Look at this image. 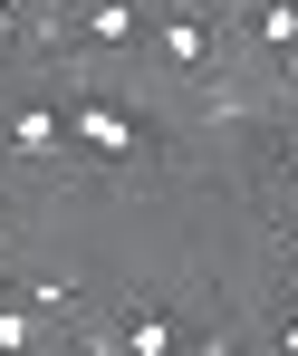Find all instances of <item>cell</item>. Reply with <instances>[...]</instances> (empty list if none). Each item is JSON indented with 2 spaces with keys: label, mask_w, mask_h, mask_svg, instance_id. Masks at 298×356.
I'll return each mask as SVG.
<instances>
[{
  "label": "cell",
  "mask_w": 298,
  "mask_h": 356,
  "mask_svg": "<svg viewBox=\"0 0 298 356\" xmlns=\"http://www.w3.org/2000/svg\"><path fill=\"white\" fill-rule=\"evenodd\" d=\"M67 145H77L87 164H144V154H154V125L135 116V106H116L106 87H77V97H67Z\"/></svg>",
  "instance_id": "cell-1"
},
{
  "label": "cell",
  "mask_w": 298,
  "mask_h": 356,
  "mask_svg": "<svg viewBox=\"0 0 298 356\" xmlns=\"http://www.w3.org/2000/svg\"><path fill=\"white\" fill-rule=\"evenodd\" d=\"M279 77H289V87H298V49H289V58H279Z\"/></svg>",
  "instance_id": "cell-9"
},
{
  "label": "cell",
  "mask_w": 298,
  "mask_h": 356,
  "mask_svg": "<svg viewBox=\"0 0 298 356\" xmlns=\"http://www.w3.org/2000/svg\"><path fill=\"white\" fill-rule=\"evenodd\" d=\"M10 29H19V0H0V39H10Z\"/></svg>",
  "instance_id": "cell-8"
},
{
  "label": "cell",
  "mask_w": 298,
  "mask_h": 356,
  "mask_svg": "<svg viewBox=\"0 0 298 356\" xmlns=\"http://www.w3.org/2000/svg\"><path fill=\"white\" fill-rule=\"evenodd\" d=\"M67 39H77V49H144V0H77V10H67L58 19Z\"/></svg>",
  "instance_id": "cell-2"
},
{
  "label": "cell",
  "mask_w": 298,
  "mask_h": 356,
  "mask_svg": "<svg viewBox=\"0 0 298 356\" xmlns=\"http://www.w3.org/2000/svg\"><path fill=\"white\" fill-rule=\"evenodd\" d=\"M116 347H125V356H183V347H192V327H183L174 308H154V298H135V308L116 318Z\"/></svg>",
  "instance_id": "cell-4"
},
{
  "label": "cell",
  "mask_w": 298,
  "mask_h": 356,
  "mask_svg": "<svg viewBox=\"0 0 298 356\" xmlns=\"http://www.w3.org/2000/svg\"><path fill=\"white\" fill-rule=\"evenodd\" d=\"M260 49H298V0H260Z\"/></svg>",
  "instance_id": "cell-6"
},
{
  "label": "cell",
  "mask_w": 298,
  "mask_h": 356,
  "mask_svg": "<svg viewBox=\"0 0 298 356\" xmlns=\"http://www.w3.org/2000/svg\"><path fill=\"white\" fill-rule=\"evenodd\" d=\"M0 154H19V164H67L77 145H67V106H10L0 116Z\"/></svg>",
  "instance_id": "cell-3"
},
{
  "label": "cell",
  "mask_w": 298,
  "mask_h": 356,
  "mask_svg": "<svg viewBox=\"0 0 298 356\" xmlns=\"http://www.w3.org/2000/svg\"><path fill=\"white\" fill-rule=\"evenodd\" d=\"M39 327H49V318H39V308H29V298H0V356H19V347H39Z\"/></svg>",
  "instance_id": "cell-5"
},
{
  "label": "cell",
  "mask_w": 298,
  "mask_h": 356,
  "mask_svg": "<svg viewBox=\"0 0 298 356\" xmlns=\"http://www.w3.org/2000/svg\"><path fill=\"white\" fill-rule=\"evenodd\" d=\"M279 356H298V318H289V337H279Z\"/></svg>",
  "instance_id": "cell-10"
},
{
  "label": "cell",
  "mask_w": 298,
  "mask_h": 356,
  "mask_svg": "<svg viewBox=\"0 0 298 356\" xmlns=\"http://www.w3.org/2000/svg\"><path fill=\"white\" fill-rule=\"evenodd\" d=\"M279 174H289V193H298V135H289V145H279Z\"/></svg>",
  "instance_id": "cell-7"
}]
</instances>
